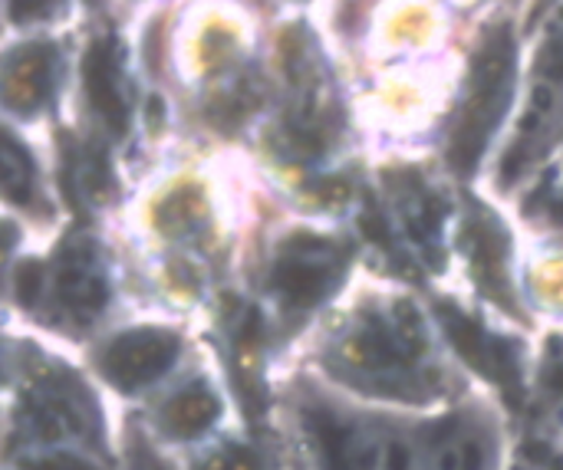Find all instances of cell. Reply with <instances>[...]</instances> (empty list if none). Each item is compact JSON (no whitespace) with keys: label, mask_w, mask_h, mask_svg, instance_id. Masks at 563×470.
<instances>
[{"label":"cell","mask_w":563,"mask_h":470,"mask_svg":"<svg viewBox=\"0 0 563 470\" xmlns=\"http://www.w3.org/2000/svg\"><path fill=\"white\" fill-rule=\"evenodd\" d=\"M508 76H511V43L505 36H495V43L482 53L478 59V72H475V92H472V105H468V115H465V125L455 138V161L462 168H468L498 112H501V99H505V89H508Z\"/></svg>","instance_id":"obj_1"},{"label":"cell","mask_w":563,"mask_h":470,"mask_svg":"<svg viewBox=\"0 0 563 470\" xmlns=\"http://www.w3.org/2000/svg\"><path fill=\"white\" fill-rule=\"evenodd\" d=\"M340 277V250L317 237H294L274 270V287L294 306L320 303Z\"/></svg>","instance_id":"obj_2"},{"label":"cell","mask_w":563,"mask_h":470,"mask_svg":"<svg viewBox=\"0 0 563 470\" xmlns=\"http://www.w3.org/2000/svg\"><path fill=\"white\" fill-rule=\"evenodd\" d=\"M178 356V343L168 333L158 329H135L119 336L106 356H102V372L119 385V389H139L152 379H158Z\"/></svg>","instance_id":"obj_3"},{"label":"cell","mask_w":563,"mask_h":470,"mask_svg":"<svg viewBox=\"0 0 563 470\" xmlns=\"http://www.w3.org/2000/svg\"><path fill=\"white\" fill-rule=\"evenodd\" d=\"M310 432L317 438L323 470H369L373 465L369 445L346 422H340L327 412H317V415H310Z\"/></svg>","instance_id":"obj_4"},{"label":"cell","mask_w":563,"mask_h":470,"mask_svg":"<svg viewBox=\"0 0 563 470\" xmlns=\"http://www.w3.org/2000/svg\"><path fill=\"white\" fill-rule=\"evenodd\" d=\"M221 415V402L208 385H191L181 395H175L165 409V428L178 438H195L205 428L214 425Z\"/></svg>","instance_id":"obj_5"},{"label":"cell","mask_w":563,"mask_h":470,"mask_svg":"<svg viewBox=\"0 0 563 470\" xmlns=\"http://www.w3.org/2000/svg\"><path fill=\"white\" fill-rule=\"evenodd\" d=\"M86 86L92 102L102 109V115H109V122L119 128L122 125V99H119V86H115V69H112V56L106 46H96L86 59Z\"/></svg>","instance_id":"obj_6"},{"label":"cell","mask_w":563,"mask_h":470,"mask_svg":"<svg viewBox=\"0 0 563 470\" xmlns=\"http://www.w3.org/2000/svg\"><path fill=\"white\" fill-rule=\"evenodd\" d=\"M59 296L79 310V313H92L106 303V283L86 267V264H69L59 277Z\"/></svg>","instance_id":"obj_7"},{"label":"cell","mask_w":563,"mask_h":470,"mask_svg":"<svg viewBox=\"0 0 563 470\" xmlns=\"http://www.w3.org/2000/svg\"><path fill=\"white\" fill-rule=\"evenodd\" d=\"M435 470H485V451L472 435H462L455 425H442V441Z\"/></svg>","instance_id":"obj_8"},{"label":"cell","mask_w":563,"mask_h":470,"mask_svg":"<svg viewBox=\"0 0 563 470\" xmlns=\"http://www.w3.org/2000/svg\"><path fill=\"white\" fill-rule=\"evenodd\" d=\"M201 470H261L251 451H241V448H224L218 451L214 458H208Z\"/></svg>","instance_id":"obj_9"},{"label":"cell","mask_w":563,"mask_h":470,"mask_svg":"<svg viewBox=\"0 0 563 470\" xmlns=\"http://www.w3.org/2000/svg\"><path fill=\"white\" fill-rule=\"evenodd\" d=\"M26 470H96L92 465H86V461H79V458H73V455H63V451H56V455H43V458H30Z\"/></svg>","instance_id":"obj_10"},{"label":"cell","mask_w":563,"mask_h":470,"mask_svg":"<svg viewBox=\"0 0 563 470\" xmlns=\"http://www.w3.org/2000/svg\"><path fill=\"white\" fill-rule=\"evenodd\" d=\"M40 280H43L40 264H26V267H20L16 287H20V300H23V303H33V300H36V293H40Z\"/></svg>","instance_id":"obj_11"},{"label":"cell","mask_w":563,"mask_h":470,"mask_svg":"<svg viewBox=\"0 0 563 470\" xmlns=\"http://www.w3.org/2000/svg\"><path fill=\"white\" fill-rule=\"evenodd\" d=\"M389 470H409V451L406 448H393V455H389Z\"/></svg>","instance_id":"obj_12"}]
</instances>
